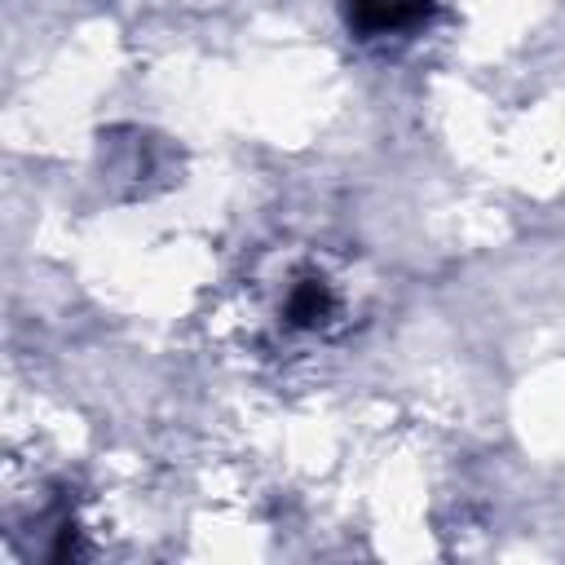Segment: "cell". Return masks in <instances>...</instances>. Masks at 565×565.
<instances>
[{
    "mask_svg": "<svg viewBox=\"0 0 565 565\" xmlns=\"http://www.w3.org/2000/svg\"><path fill=\"white\" fill-rule=\"evenodd\" d=\"M335 309V296H331V287L327 282H300L296 291H291V300H287V318L296 322V327H318L327 313Z\"/></svg>",
    "mask_w": 565,
    "mask_h": 565,
    "instance_id": "6da1fadb",
    "label": "cell"
}]
</instances>
